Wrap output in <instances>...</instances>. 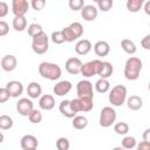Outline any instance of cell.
I'll use <instances>...</instances> for the list:
<instances>
[{"instance_id": "cell-33", "label": "cell", "mask_w": 150, "mask_h": 150, "mask_svg": "<svg viewBox=\"0 0 150 150\" xmlns=\"http://www.w3.org/2000/svg\"><path fill=\"white\" fill-rule=\"evenodd\" d=\"M27 30H28V35H29L32 39L43 32L42 26H41L40 23H30V25L28 26V29H27Z\"/></svg>"}, {"instance_id": "cell-11", "label": "cell", "mask_w": 150, "mask_h": 150, "mask_svg": "<svg viewBox=\"0 0 150 150\" xmlns=\"http://www.w3.org/2000/svg\"><path fill=\"white\" fill-rule=\"evenodd\" d=\"M29 9V2L27 0H13L12 1V12L14 16H25Z\"/></svg>"}, {"instance_id": "cell-8", "label": "cell", "mask_w": 150, "mask_h": 150, "mask_svg": "<svg viewBox=\"0 0 150 150\" xmlns=\"http://www.w3.org/2000/svg\"><path fill=\"white\" fill-rule=\"evenodd\" d=\"M77 97H91L94 98V88L93 83L88 80H81L79 81L76 86Z\"/></svg>"}, {"instance_id": "cell-35", "label": "cell", "mask_w": 150, "mask_h": 150, "mask_svg": "<svg viewBox=\"0 0 150 150\" xmlns=\"http://www.w3.org/2000/svg\"><path fill=\"white\" fill-rule=\"evenodd\" d=\"M28 118H29V122H30V123H33V124H39V123L42 121V112H41L40 110H38V109H34V110L30 112V115L28 116Z\"/></svg>"}, {"instance_id": "cell-22", "label": "cell", "mask_w": 150, "mask_h": 150, "mask_svg": "<svg viewBox=\"0 0 150 150\" xmlns=\"http://www.w3.org/2000/svg\"><path fill=\"white\" fill-rule=\"evenodd\" d=\"M59 110H60V112H61L63 116H66V117H68V118H74V117L76 116V114L74 112V110H73L71 107H70V101H68V100L61 101V103H60V105H59Z\"/></svg>"}, {"instance_id": "cell-29", "label": "cell", "mask_w": 150, "mask_h": 150, "mask_svg": "<svg viewBox=\"0 0 150 150\" xmlns=\"http://www.w3.org/2000/svg\"><path fill=\"white\" fill-rule=\"evenodd\" d=\"M144 6L143 0H128L127 1V9L131 13H137Z\"/></svg>"}, {"instance_id": "cell-10", "label": "cell", "mask_w": 150, "mask_h": 150, "mask_svg": "<svg viewBox=\"0 0 150 150\" xmlns=\"http://www.w3.org/2000/svg\"><path fill=\"white\" fill-rule=\"evenodd\" d=\"M16 110L21 116H29L30 112L34 110V104L32 100L22 97L16 102Z\"/></svg>"}, {"instance_id": "cell-27", "label": "cell", "mask_w": 150, "mask_h": 150, "mask_svg": "<svg viewBox=\"0 0 150 150\" xmlns=\"http://www.w3.org/2000/svg\"><path fill=\"white\" fill-rule=\"evenodd\" d=\"M121 47H122V49H123L127 54H130V55L135 54L136 50H137V47H136L135 42L131 41V40H129V39H123V40L121 41Z\"/></svg>"}, {"instance_id": "cell-9", "label": "cell", "mask_w": 150, "mask_h": 150, "mask_svg": "<svg viewBox=\"0 0 150 150\" xmlns=\"http://www.w3.org/2000/svg\"><path fill=\"white\" fill-rule=\"evenodd\" d=\"M101 62V60H91L89 62L83 63L81 68V75H83L84 77H91L94 75H97Z\"/></svg>"}, {"instance_id": "cell-37", "label": "cell", "mask_w": 150, "mask_h": 150, "mask_svg": "<svg viewBox=\"0 0 150 150\" xmlns=\"http://www.w3.org/2000/svg\"><path fill=\"white\" fill-rule=\"evenodd\" d=\"M56 148H57V150H69V148H70L69 139L66 137H60L56 141Z\"/></svg>"}, {"instance_id": "cell-15", "label": "cell", "mask_w": 150, "mask_h": 150, "mask_svg": "<svg viewBox=\"0 0 150 150\" xmlns=\"http://www.w3.org/2000/svg\"><path fill=\"white\" fill-rule=\"evenodd\" d=\"M71 83L69 82V81H66V80H63V81H60V82H57L55 86H54V88H53V91H54V94L56 95V96H64V95H67L70 90H71Z\"/></svg>"}, {"instance_id": "cell-47", "label": "cell", "mask_w": 150, "mask_h": 150, "mask_svg": "<svg viewBox=\"0 0 150 150\" xmlns=\"http://www.w3.org/2000/svg\"><path fill=\"white\" fill-rule=\"evenodd\" d=\"M112 150H125V149H124L123 146H115Z\"/></svg>"}, {"instance_id": "cell-45", "label": "cell", "mask_w": 150, "mask_h": 150, "mask_svg": "<svg viewBox=\"0 0 150 150\" xmlns=\"http://www.w3.org/2000/svg\"><path fill=\"white\" fill-rule=\"evenodd\" d=\"M142 138H143L144 142H146V143L150 144V128H148V129H145V130L143 131V134H142Z\"/></svg>"}, {"instance_id": "cell-39", "label": "cell", "mask_w": 150, "mask_h": 150, "mask_svg": "<svg viewBox=\"0 0 150 150\" xmlns=\"http://www.w3.org/2000/svg\"><path fill=\"white\" fill-rule=\"evenodd\" d=\"M46 5V1L45 0H33L30 2V6L35 9V11H41Z\"/></svg>"}, {"instance_id": "cell-19", "label": "cell", "mask_w": 150, "mask_h": 150, "mask_svg": "<svg viewBox=\"0 0 150 150\" xmlns=\"http://www.w3.org/2000/svg\"><path fill=\"white\" fill-rule=\"evenodd\" d=\"M38 138L34 135H25L20 139V145L23 149H36L38 148Z\"/></svg>"}, {"instance_id": "cell-44", "label": "cell", "mask_w": 150, "mask_h": 150, "mask_svg": "<svg viewBox=\"0 0 150 150\" xmlns=\"http://www.w3.org/2000/svg\"><path fill=\"white\" fill-rule=\"evenodd\" d=\"M136 149L137 150H150V144L146 143V142H144V141H142V142L137 143Z\"/></svg>"}, {"instance_id": "cell-48", "label": "cell", "mask_w": 150, "mask_h": 150, "mask_svg": "<svg viewBox=\"0 0 150 150\" xmlns=\"http://www.w3.org/2000/svg\"><path fill=\"white\" fill-rule=\"evenodd\" d=\"M23 150H36V149H23Z\"/></svg>"}, {"instance_id": "cell-31", "label": "cell", "mask_w": 150, "mask_h": 150, "mask_svg": "<svg viewBox=\"0 0 150 150\" xmlns=\"http://www.w3.org/2000/svg\"><path fill=\"white\" fill-rule=\"evenodd\" d=\"M114 131L117 135H127L129 132V124L127 122H117L114 125Z\"/></svg>"}, {"instance_id": "cell-36", "label": "cell", "mask_w": 150, "mask_h": 150, "mask_svg": "<svg viewBox=\"0 0 150 150\" xmlns=\"http://www.w3.org/2000/svg\"><path fill=\"white\" fill-rule=\"evenodd\" d=\"M96 4L98 9H101L102 12H108L112 7V0H97Z\"/></svg>"}, {"instance_id": "cell-42", "label": "cell", "mask_w": 150, "mask_h": 150, "mask_svg": "<svg viewBox=\"0 0 150 150\" xmlns=\"http://www.w3.org/2000/svg\"><path fill=\"white\" fill-rule=\"evenodd\" d=\"M141 46L145 50H150V34H146L142 40H141Z\"/></svg>"}, {"instance_id": "cell-6", "label": "cell", "mask_w": 150, "mask_h": 150, "mask_svg": "<svg viewBox=\"0 0 150 150\" xmlns=\"http://www.w3.org/2000/svg\"><path fill=\"white\" fill-rule=\"evenodd\" d=\"M70 107L74 112H87L90 111L94 107V98L91 97H76L70 101Z\"/></svg>"}, {"instance_id": "cell-7", "label": "cell", "mask_w": 150, "mask_h": 150, "mask_svg": "<svg viewBox=\"0 0 150 150\" xmlns=\"http://www.w3.org/2000/svg\"><path fill=\"white\" fill-rule=\"evenodd\" d=\"M116 121V111L111 107H104L102 108L100 112V125L103 128H109L111 127Z\"/></svg>"}, {"instance_id": "cell-40", "label": "cell", "mask_w": 150, "mask_h": 150, "mask_svg": "<svg viewBox=\"0 0 150 150\" xmlns=\"http://www.w3.org/2000/svg\"><path fill=\"white\" fill-rule=\"evenodd\" d=\"M9 97H11V94L8 93V90L6 89V87L0 88V103H5Z\"/></svg>"}, {"instance_id": "cell-5", "label": "cell", "mask_w": 150, "mask_h": 150, "mask_svg": "<svg viewBox=\"0 0 150 150\" xmlns=\"http://www.w3.org/2000/svg\"><path fill=\"white\" fill-rule=\"evenodd\" d=\"M48 48H49V38L45 32L32 39V49L35 54L42 55L48 50Z\"/></svg>"}, {"instance_id": "cell-28", "label": "cell", "mask_w": 150, "mask_h": 150, "mask_svg": "<svg viewBox=\"0 0 150 150\" xmlns=\"http://www.w3.org/2000/svg\"><path fill=\"white\" fill-rule=\"evenodd\" d=\"M95 89L97 93H107L110 90V82L107 79H98L95 83Z\"/></svg>"}, {"instance_id": "cell-41", "label": "cell", "mask_w": 150, "mask_h": 150, "mask_svg": "<svg viewBox=\"0 0 150 150\" xmlns=\"http://www.w3.org/2000/svg\"><path fill=\"white\" fill-rule=\"evenodd\" d=\"M9 32V26L6 21H0V36L7 35Z\"/></svg>"}, {"instance_id": "cell-16", "label": "cell", "mask_w": 150, "mask_h": 150, "mask_svg": "<svg viewBox=\"0 0 150 150\" xmlns=\"http://www.w3.org/2000/svg\"><path fill=\"white\" fill-rule=\"evenodd\" d=\"M97 8L94 5H84V7L81 9V16L86 21H94L97 18Z\"/></svg>"}, {"instance_id": "cell-3", "label": "cell", "mask_w": 150, "mask_h": 150, "mask_svg": "<svg viewBox=\"0 0 150 150\" xmlns=\"http://www.w3.org/2000/svg\"><path fill=\"white\" fill-rule=\"evenodd\" d=\"M127 88L123 84H117L110 89L108 100L114 107H121L127 101Z\"/></svg>"}, {"instance_id": "cell-43", "label": "cell", "mask_w": 150, "mask_h": 150, "mask_svg": "<svg viewBox=\"0 0 150 150\" xmlns=\"http://www.w3.org/2000/svg\"><path fill=\"white\" fill-rule=\"evenodd\" d=\"M8 13V5L4 1L0 2V18H5Z\"/></svg>"}, {"instance_id": "cell-12", "label": "cell", "mask_w": 150, "mask_h": 150, "mask_svg": "<svg viewBox=\"0 0 150 150\" xmlns=\"http://www.w3.org/2000/svg\"><path fill=\"white\" fill-rule=\"evenodd\" d=\"M83 63L82 61L79 59V57H69L67 61H66V70L71 74V75H77V74H81V68H82Z\"/></svg>"}, {"instance_id": "cell-49", "label": "cell", "mask_w": 150, "mask_h": 150, "mask_svg": "<svg viewBox=\"0 0 150 150\" xmlns=\"http://www.w3.org/2000/svg\"><path fill=\"white\" fill-rule=\"evenodd\" d=\"M148 88H149V90H150V82H149V86H148Z\"/></svg>"}, {"instance_id": "cell-21", "label": "cell", "mask_w": 150, "mask_h": 150, "mask_svg": "<svg viewBox=\"0 0 150 150\" xmlns=\"http://www.w3.org/2000/svg\"><path fill=\"white\" fill-rule=\"evenodd\" d=\"M94 52H95V54L97 56H101V57L102 56H107L109 54V52H110V46H109V43L107 41H103V40L97 41L94 45Z\"/></svg>"}, {"instance_id": "cell-1", "label": "cell", "mask_w": 150, "mask_h": 150, "mask_svg": "<svg viewBox=\"0 0 150 150\" xmlns=\"http://www.w3.org/2000/svg\"><path fill=\"white\" fill-rule=\"evenodd\" d=\"M143 63L141 59L136 56H130L124 64V77L129 81H135L139 77Z\"/></svg>"}, {"instance_id": "cell-26", "label": "cell", "mask_w": 150, "mask_h": 150, "mask_svg": "<svg viewBox=\"0 0 150 150\" xmlns=\"http://www.w3.org/2000/svg\"><path fill=\"white\" fill-rule=\"evenodd\" d=\"M12 25L16 32H22L27 28V19L25 16H14Z\"/></svg>"}, {"instance_id": "cell-17", "label": "cell", "mask_w": 150, "mask_h": 150, "mask_svg": "<svg viewBox=\"0 0 150 150\" xmlns=\"http://www.w3.org/2000/svg\"><path fill=\"white\" fill-rule=\"evenodd\" d=\"M91 48H93L91 42L88 39H81L75 45V52L79 55H87L91 50Z\"/></svg>"}, {"instance_id": "cell-25", "label": "cell", "mask_w": 150, "mask_h": 150, "mask_svg": "<svg viewBox=\"0 0 150 150\" xmlns=\"http://www.w3.org/2000/svg\"><path fill=\"white\" fill-rule=\"evenodd\" d=\"M71 125H73V128L77 129V130H82V129L87 128V125H88V118L86 116H83V115H76L73 118Z\"/></svg>"}, {"instance_id": "cell-30", "label": "cell", "mask_w": 150, "mask_h": 150, "mask_svg": "<svg viewBox=\"0 0 150 150\" xmlns=\"http://www.w3.org/2000/svg\"><path fill=\"white\" fill-rule=\"evenodd\" d=\"M13 127V120L8 115H1L0 116V129L1 130H8Z\"/></svg>"}, {"instance_id": "cell-46", "label": "cell", "mask_w": 150, "mask_h": 150, "mask_svg": "<svg viewBox=\"0 0 150 150\" xmlns=\"http://www.w3.org/2000/svg\"><path fill=\"white\" fill-rule=\"evenodd\" d=\"M143 8H144V12H145V14L150 16V0H148L146 2H144V6H143Z\"/></svg>"}, {"instance_id": "cell-2", "label": "cell", "mask_w": 150, "mask_h": 150, "mask_svg": "<svg viewBox=\"0 0 150 150\" xmlns=\"http://www.w3.org/2000/svg\"><path fill=\"white\" fill-rule=\"evenodd\" d=\"M39 74L47 80L50 81H55L57 79H60L62 70L60 68L59 64L53 63V62H41L39 66Z\"/></svg>"}, {"instance_id": "cell-32", "label": "cell", "mask_w": 150, "mask_h": 150, "mask_svg": "<svg viewBox=\"0 0 150 150\" xmlns=\"http://www.w3.org/2000/svg\"><path fill=\"white\" fill-rule=\"evenodd\" d=\"M122 146H123L125 150L134 149L135 146H137V141H136V138L132 137V136H125V137L122 139Z\"/></svg>"}, {"instance_id": "cell-50", "label": "cell", "mask_w": 150, "mask_h": 150, "mask_svg": "<svg viewBox=\"0 0 150 150\" xmlns=\"http://www.w3.org/2000/svg\"><path fill=\"white\" fill-rule=\"evenodd\" d=\"M149 25H150V22H149Z\"/></svg>"}, {"instance_id": "cell-20", "label": "cell", "mask_w": 150, "mask_h": 150, "mask_svg": "<svg viewBox=\"0 0 150 150\" xmlns=\"http://www.w3.org/2000/svg\"><path fill=\"white\" fill-rule=\"evenodd\" d=\"M112 71H114V68H112V64L108 61H102L101 62V66L98 68V73L97 75L100 76V79H109L111 75H112Z\"/></svg>"}, {"instance_id": "cell-4", "label": "cell", "mask_w": 150, "mask_h": 150, "mask_svg": "<svg viewBox=\"0 0 150 150\" xmlns=\"http://www.w3.org/2000/svg\"><path fill=\"white\" fill-rule=\"evenodd\" d=\"M62 33L66 42H73L83 35V26L82 23L75 21V22H71L69 26L64 27L62 29Z\"/></svg>"}, {"instance_id": "cell-24", "label": "cell", "mask_w": 150, "mask_h": 150, "mask_svg": "<svg viewBox=\"0 0 150 150\" xmlns=\"http://www.w3.org/2000/svg\"><path fill=\"white\" fill-rule=\"evenodd\" d=\"M127 105L130 110H139L143 105V100L138 95H131L127 98Z\"/></svg>"}, {"instance_id": "cell-18", "label": "cell", "mask_w": 150, "mask_h": 150, "mask_svg": "<svg viewBox=\"0 0 150 150\" xmlns=\"http://www.w3.org/2000/svg\"><path fill=\"white\" fill-rule=\"evenodd\" d=\"M39 107L42 110H52L55 107V98L53 95L45 94L39 98Z\"/></svg>"}, {"instance_id": "cell-34", "label": "cell", "mask_w": 150, "mask_h": 150, "mask_svg": "<svg viewBox=\"0 0 150 150\" xmlns=\"http://www.w3.org/2000/svg\"><path fill=\"white\" fill-rule=\"evenodd\" d=\"M50 39H52V41L55 45H62L63 42H66L62 30H55V32H53L52 35H50Z\"/></svg>"}, {"instance_id": "cell-14", "label": "cell", "mask_w": 150, "mask_h": 150, "mask_svg": "<svg viewBox=\"0 0 150 150\" xmlns=\"http://www.w3.org/2000/svg\"><path fill=\"white\" fill-rule=\"evenodd\" d=\"M6 89L11 94V97H19L23 93V86L20 81H9L6 84Z\"/></svg>"}, {"instance_id": "cell-38", "label": "cell", "mask_w": 150, "mask_h": 150, "mask_svg": "<svg viewBox=\"0 0 150 150\" xmlns=\"http://www.w3.org/2000/svg\"><path fill=\"white\" fill-rule=\"evenodd\" d=\"M68 5L71 11H81L84 7V1L83 0H69Z\"/></svg>"}, {"instance_id": "cell-23", "label": "cell", "mask_w": 150, "mask_h": 150, "mask_svg": "<svg viewBox=\"0 0 150 150\" xmlns=\"http://www.w3.org/2000/svg\"><path fill=\"white\" fill-rule=\"evenodd\" d=\"M27 94L30 98H40L42 96V88L38 82H30L27 87Z\"/></svg>"}, {"instance_id": "cell-13", "label": "cell", "mask_w": 150, "mask_h": 150, "mask_svg": "<svg viewBox=\"0 0 150 150\" xmlns=\"http://www.w3.org/2000/svg\"><path fill=\"white\" fill-rule=\"evenodd\" d=\"M0 63H1V68H2V70L9 73V71H13V70L16 68L18 60H16V57H15L14 55L9 54V55H5V56H2Z\"/></svg>"}]
</instances>
